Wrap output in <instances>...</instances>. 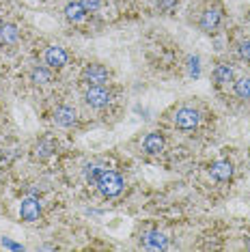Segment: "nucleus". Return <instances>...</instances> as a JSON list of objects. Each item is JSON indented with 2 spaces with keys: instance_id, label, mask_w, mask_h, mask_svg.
Masks as SVG:
<instances>
[{
  "instance_id": "obj_1",
  "label": "nucleus",
  "mask_w": 250,
  "mask_h": 252,
  "mask_svg": "<svg viewBox=\"0 0 250 252\" xmlns=\"http://www.w3.org/2000/svg\"><path fill=\"white\" fill-rule=\"evenodd\" d=\"M95 186L99 188V192L104 194V196L112 198V196H117V194H121L125 181H123L121 175L115 173V170L101 168V173H99V177H97V181H95Z\"/></svg>"
},
{
  "instance_id": "obj_2",
  "label": "nucleus",
  "mask_w": 250,
  "mask_h": 252,
  "mask_svg": "<svg viewBox=\"0 0 250 252\" xmlns=\"http://www.w3.org/2000/svg\"><path fill=\"white\" fill-rule=\"evenodd\" d=\"M108 78H110V71L104 65H97V63H91L82 71V80L89 87H101V84L108 82Z\"/></svg>"
},
{
  "instance_id": "obj_3",
  "label": "nucleus",
  "mask_w": 250,
  "mask_h": 252,
  "mask_svg": "<svg viewBox=\"0 0 250 252\" xmlns=\"http://www.w3.org/2000/svg\"><path fill=\"white\" fill-rule=\"evenodd\" d=\"M84 101H87L91 108H106L112 101V93L104 84H101V87H89L87 95H84Z\"/></svg>"
},
{
  "instance_id": "obj_4",
  "label": "nucleus",
  "mask_w": 250,
  "mask_h": 252,
  "mask_svg": "<svg viewBox=\"0 0 250 252\" xmlns=\"http://www.w3.org/2000/svg\"><path fill=\"white\" fill-rule=\"evenodd\" d=\"M198 123H201V114L194 108H181L175 114V125L179 129H194L198 127Z\"/></svg>"
},
{
  "instance_id": "obj_5",
  "label": "nucleus",
  "mask_w": 250,
  "mask_h": 252,
  "mask_svg": "<svg viewBox=\"0 0 250 252\" xmlns=\"http://www.w3.org/2000/svg\"><path fill=\"white\" fill-rule=\"evenodd\" d=\"M67 61H69V56H67L65 48H61V45H50V48L45 50V63H48L52 69H62V67L67 65Z\"/></svg>"
},
{
  "instance_id": "obj_6",
  "label": "nucleus",
  "mask_w": 250,
  "mask_h": 252,
  "mask_svg": "<svg viewBox=\"0 0 250 252\" xmlns=\"http://www.w3.org/2000/svg\"><path fill=\"white\" fill-rule=\"evenodd\" d=\"M39 214H41V205L35 196H26L20 205V216L24 222H35L39 220Z\"/></svg>"
},
{
  "instance_id": "obj_7",
  "label": "nucleus",
  "mask_w": 250,
  "mask_h": 252,
  "mask_svg": "<svg viewBox=\"0 0 250 252\" xmlns=\"http://www.w3.org/2000/svg\"><path fill=\"white\" fill-rule=\"evenodd\" d=\"M220 22H222V11H220L218 7H212V9H205L201 15V28L205 32H214L216 28L220 26Z\"/></svg>"
},
{
  "instance_id": "obj_8",
  "label": "nucleus",
  "mask_w": 250,
  "mask_h": 252,
  "mask_svg": "<svg viewBox=\"0 0 250 252\" xmlns=\"http://www.w3.org/2000/svg\"><path fill=\"white\" fill-rule=\"evenodd\" d=\"M143 149L145 153H149V156H160L164 151V136L160 131H151V134L145 136L143 140Z\"/></svg>"
},
{
  "instance_id": "obj_9",
  "label": "nucleus",
  "mask_w": 250,
  "mask_h": 252,
  "mask_svg": "<svg viewBox=\"0 0 250 252\" xmlns=\"http://www.w3.org/2000/svg\"><path fill=\"white\" fill-rule=\"evenodd\" d=\"M209 175L214 177L216 181H229L233 177V164L229 159H218L209 166Z\"/></svg>"
},
{
  "instance_id": "obj_10",
  "label": "nucleus",
  "mask_w": 250,
  "mask_h": 252,
  "mask_svg": "<svg viewBox=\"0 0 250 252\" xmlns=\"http://www.w3.org/2000/svg\"><path fill=\"white\" fill-rule=\"evenodd\" d=\"M78 121V114L73 110L71 106H61L56 108L54 112V123L59 125V127H71V125H76Z\"/></svg>"
},
{
  "instance_id": "obj_11",
  "label": "nucleus",
  "mask_w": 250,
  "mask_h": 252,
  "mask_svg": "<svg viewBox=\"0 0 250 252\" xmlns=\"http://www.w3.org/2000/svg\"><path fill=\"white\" fill-rule=\"evenodd\" d=\"M143 246L147 250H166L168 239L164 237V233H160V231H147L143 235Z\"/></svg>"
},
{
  "instance_id": "obj_12",
  "label": "nucleus",
  "mask_w": 250,
  "mask_h": 252,
  "mask_svg": "<svg viewBox=\"0 0 250 252\" xmlns=\"http://www.w3.org/2000/svg\"><path fill=\"white\" fill-rule=\"evenodd\" d=\"M20 39V31L15 24H2L0 26V43L2 45H13Z\"/></svg>"
},
{
  "instance_id": "obj_13",
  "label": "nucleus",
  "mask_w": 250,
  "mask_h": 252,
  "mask_svg": "<svg viewBox=\"0 0 250 252\" xmlns=\"http://www.w3.org/2000/svg\"><path fill=\"white\" fill-rule=\"evenodd\" d=\"M214 80H216V84H220V87H226V84L233 82V69L226 65V63H220V65L214 69Z\"/></svg>"
},
{
  "instance_id": "obj_14",
  "label": "nucleus",
  "mask_w": 250,
  "mask_h": 252,
  "mask_svg": "<svg viewBox=\"0 0 250 252\" xmlns=\"http://www.w3.org/2000/svg\"><path fill=\"white\" fill-rule=\"evenodd\" d=\"M65 18L73 22V24H80V22L87 18V11H84V7L80 2H69L65 7Z\"/></svg>"
},
{
  "instance_id": "obj_15",
  "label": "nucleus",
  "mask_w": 250,
  "mask_h": 252,
  "mask_svg": "<svg viewBox=\"0 0 250 252\" xmlns=\"http://www.w3.org/2000/svg\"><path fill=\"white\" fill-rule=\"evenodd\" d=\"M31 82L37 84V87H45L48 82H52V76H50V71L43 69V67H35V69L31 71Z\"/></svg>"
},
{
  "instance_id": "obj_16",
  "label": "nucleus",
  "mask_w": 250,
  "mask_h": 252,
  "mask_svg": "<svg viewBox=\"0 0 250 252\" xmlns=\"http://www.w3.org/2000/svg\"><path fill=\"white\" fill-rule=\"evenodd\" d=\"M233 91L240 99H250V78H240L233 84Z\"/></svg>"
},
{
  "instance_id": "obj_17",
  "label": "nucleus",
  "mask_w": 250,
  "mask_h": 252,
  "mask_svg": "<svg viewBox=\"0 0 250 252\" xmlns=\"http://www.w3.org/2000/svg\"><path fill=\"white\" fill-rule=\"evenodd\" d=\"M52 151H54V145H52V140H41L39 145L35 147V156L37 158H48V156H52Z\"/></svg>"
},
{
  "instance_id": "obj_18",
  "label": "nucleus",
  "mask_w": 250,
  "mask_h": 252,
  "mask_svg": "<svg viewBox=\"0 0 250 252\" xmlns=\"http://www.w3.org/2000/svg\"><path fill=\"white\" fill-rule=\"evenodd\" d=\"M99 173H101V166H95V164H89L87 170H84V175H87V181L93 183V186H95V181H97Z\"/></svg>"
},
{
  "instance_id": "obj_19",
  "label": "nucleus",
  "mask_w": 250,
  "mask_h": 252,
  "mask_svg": "<svg viewBox=\"0 0 250 252\" xmlns=\"http://www.w3.org/2000/svg\"><path fill=\"white\" fill-rule=\"evenodd\" d=\"M198 56H190V59H188V71H190V76L192 78H198L201 76V65H198Z\"/></svg>"
},
{
  "instance_id": "obj_20",
  "label": "nucleus",
  "mask_w": 250,
  "mask_h": 252,
  "mask_svg": "<svg viewBox=\"0 0 250 252\" xmlns=\"http://www.w3.org/2000/svg\"><path fill=\"white\" fill-rule=\"evenodd\" d=\"M237 54H240L242 61L250 63V39H244V41H240V45H237Z\"/></svg>"
},
{
  "instance_id": "obj_21",
  "label": "nucleus",
  "mask_w": 250,
  "mask_h": 252,
  "mask_svg": "<svg viewBox=\"0 0 250 252\" xmlns=\"http://www.w3.org/2000/svg\"><path fill=\"white\" fill-rule=\"evenodd\" d=\"M157 7L162 11H166V13H170V11H175L179 7V0H157Z\"/></svg>"
},
{
  "instance_id": "obj_22",
  "label": "nucleus",
  "mask_w": 250,
  "mask_h": 252,
  "mask_svg": "<svg viewBox=\"0 0 250 252\" xmlns=\"http://www.w3.org/2000/svg\"><path fill=\"white\" fill-rule=\"evenodd\" d=\"M80 4L87 13H93V11H97L101 7V0H80Z\"/></svg>"
},
{
  "instance_id": "obj_23",
  "label": "nucleus",
  "mask_w": 250,
  "mask_h": 252,
  "mask_svg": "<svg viewBox=\"0 0 250 252\" xmlns=\"http://www.w3.org/2000/svg\"><path fill=\"white\" fill-rule=\"evenodd\" d=\"M2 246H7V248H11V250H22L20 244H13V242H11V239H7V237L2 239Z\"/></svg>"
},
{
  "instance_id": "obj_24",
  "label": "nucleus",
  "mask_w": 250,
  "mask_h": 252,
  "mask_svg": "<svg viewBox=\"0 0 250 252\" xmlns=\"http://www.w3.org/2000/svg\"><path fill=\"white\" fill-rule=\"evenodd\" d=\"M248 20H250V13H248Z\"/></svg>"
}]
</instances>
